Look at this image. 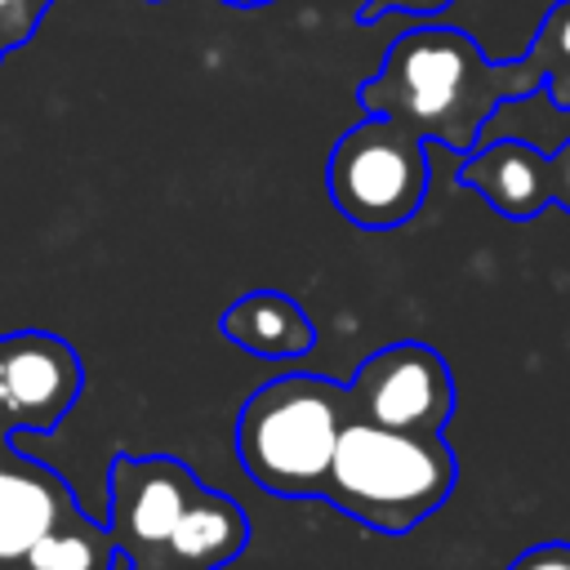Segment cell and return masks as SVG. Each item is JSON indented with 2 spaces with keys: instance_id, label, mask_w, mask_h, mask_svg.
<instances>
[{
  "instance_id": "cell-1",
  "label": "cell",
  "mask_w": 570,
  "mask_h": 570,
  "mask_svg": "<svg viewBox=\"0 0 570 570\" xmlns=\"http://www.w3.org/2000/svg\"><path fill=\"white\" fill-rule=\"evenodd\" d=\"M543 85L534 53L525 62H490L472 36L450 27H414L392 40L383 71L361 85L365 111L396 116L423 138L472 151L490 111L508 98H530Z\"/></svg>"
},
{
  "instance_id": "cell-2",
  "label": "cell",
  "mask_w": 570,
  "mask_h": 570,
  "mask_svg": "<svg viewBox=\"0 0 570 570\" xmlns=\"http://www.w3.org/2000/svg\"><path fill=\"white\" fill-rule=\"evenodd\" d=\"M454 481L459 454L445 432H401L347 419L321 499L379 534H405L454 494Z\"/></svg>"
},
{
  "instance_id": "cell-3",
  "label": "cell",
  "mask_w": 570,
  "mask_h": 570,
  "mask_svg": "<svg viewBox=\"0 0 570 570\" xmlns=\"http://www.w3.org/2000/svg\"><path fill=\"white\" fill-rule=\"evenodd\" d=\"M347 392L325 374H281L249 392L236 414V459L245 476L281 499H321Z\"/></svg>"
},
{
  "instance_id": "cell-4",
  "label": "cell",
  "mask_w": 570,
  "mask_h": 570,
  "mask_svg": "<svg viewBox=\"0 0 570 570\" xmlns=\"http://www.w3.org/2000/svg\"><path fill=\"white\" fill-rule=\"evenodd\" d=\"M325 187L334 209L365 232H387L410 223L428 196V151L423 134L396 116L370 111L352 125L325 165Z\"/></svg>"
},
{
  "instance_id": "cell-5",
  "label": "cell",
  "mask_w": 570,
  "mask_h": 570,
  "mask_svg": "<svg viewBox=\"0 0 570 570\" xmlns=\"http://www.w3.org/2000/svg\"><path fill=\"white\" fill-rule=\"evenodd\" d=\"M347 414L401 432H441L454 414V374L445 356L419 338H401L365 356L343 383Z\"/></svg>"
},
{
  "instance_id": "cell-6",
  "label": "cell",
  "mask_w": 570,
  "mask_h": 570,
  "mask_svg": "<svg viewBox=\"0 0 570 570\" xmlns=\"http://www.w3.org/2000/svg\"><path fill=\"white\" fill-rule=\"evenodd\" d=\"M205 485L174 454H116L107 468V534L134 566H151Z\"/></svg>"
},
{
  "instance_id": "cell-7",
  "label": "cell",
  "mask_w": 570,
  "mask_h": 570,
  "mask_svg": "<svg viewBox=\"0 0 570 570\" xmlns=\"http://www.w3.org/2000/svg\"><path fill=\"white\" fill-rule=\"evenodd\" d=\"M85 365L76 347L45 330L0 338V423L4 432H53L80 401Z\"/></svg>"
},
{
  "instance_id": "cell-8",
  "label": "cell",
  "mask_w": 570,
  "mask_h": 570,
  "mask_svg": "<svg viewBox=\"0 0 570 570\" xmlns=\"http://www.w3.org/2000/svg\"><path fill=\"white\" fill-rule=\"evenodd\" d=\"M76 508V494L67 481L36 463L31 454H18L13 445L4 450L0 463V561L18 566L36 539H45L58 521H67Z\"/></svg>"
},
{
  "instance_id": "cell-9",
  "label": "cell",
  "mask_w": 570,
  "mask_h": 570,
  "mask_svg": "<svg viewBox=\"0 0 570 570\" xmlns=\"http://www.w3.org/2000/svg\"><path fill=\"white\" fill-rule=\"evenodd\" d=\"M459 183L481 191L494 205V214H503L512 223H530L552 205L548 151H539L525 138H490L485 147H476L463 160Z\"/></svg>"
},
{
  "instance_id": "cell-10",
  "label": "cell",
  "mask_w": 570,
  "mask_h": 570,
  "mask_svg": "<svg viewBox=\"0 0 570 570\" xmlns=\"http://www.w3.org/2000/svg\"><path fill=\"white\" fill-rule=\"evenodd\" d=\"M218 334L258 361H294L316 347L307 307L281 289H249L218 316Z\"/></svg>"
},
{
  "instance_id": "cell-11",
  "label": "cell",
  "mask_w": 570,
  "mask_h": 570,
  "mask_svg": "<svg viewBox=\"0 0 570 570\" xmlns=\"http://www.w3.org/2000/svg\"><path fill=\"white\" fill-rule=\"evenodd\" d=\"M249 543V517L240 512L236 499L218 494V490H200L187 512L178 517V525L169 530L160 557L151 566H174V570H218L227 561H236Z\"/></svg>"
},
{
  "instance_id": "cell-12",
  "label": "cell",
  "mask_w": 570,
  "mask_h": 570,
  "mask_svg": "<svg viewBox=\"0 0 570 570\" xmlns=\"http://www.w3.org/2000/svg\"><path fill=\"white\" fill-rule=\"evenodd\" d=\"M111 557H116V543L107 525L89 521L85 512H71L45 539L31 543L18 570H111Z\"/></svg>"
},
{
  "instance_id": "cell-13",
  "label": "cell",
  "mask_w": 570,
  "mask_h": 570,
  "mask_svg": "<svg viewBox=\"0 0 570 570\" xmlns=\"http://www.w3.org/2000/svg\"><path fill=\"white\" fill-rule=\"evenodd\" d=\"M534 62H539V76H543V102H552L557 111H570V0H561L539 36H534Z\"/></svg>"
},
{
  "instance_id": "cell-14",
  "label": "cell",
  "mask_w": 570,
  "mask_h": 570,
  "mask_svg": "<svg viewBox=\"0 0 570 570\" xmlns=\"http://www.w3.org/2000/svg\"><path fill=\"white\" fill-rule=\"evenodd\" d=\"M450 0H365L361 4V22H374L383 13H414V18H432L441 13Z\"/></svg>"
},
{
  "instance_id": "cell-15",
  "label": "cell",
  "mask_w": 570,
  "mask_h": 570,
  "mask_svg": "<svg viewBox=\"0 0 570 570\" xmlns=\"http://www.w3.org/2000/svg\"><path fill=\"white\" fill-rule=\"evenodd\" d=\"M508 570H570V543H534Z\"/></svg>"
},
{
  "instance_id": "cell-16",
  "label": "cell",
  "mask_w": 570,
  "mask_h": 570,
  "mask_svg": "<svg viewBox=\"0 0 570 570\" xmlns=\"http://www.w3.org/2000/svg\"><path fill=\"white\" fill-rule=\"evenodd\" d=\"M548 165H552V200L561 209H570V138L557 142V151L548 156Z\"/></svg>"
},
{
  "instance_id": "cell-17",
  "label": "cell",
  "mask_w": 570,
  "mask_h": 570,
  "mask_svg": "<svg viewBox=\"0 0 570 570\" xmlns=\"http://www.w3.org/2000/svg\"><path fill=\"white\" fill-rule=\"evenodd\" d=\"M40 0H0V22H4V45L18 40L27 27H31V13H36Z\"/></svg>"
},
{
  "instance_id": "cell-18",
  "label": "cell",
  "mask_w": 570,
  "mask_h": 570,
  "mask_svg": "<svg viewBox=\"0 0 570 570\" xmlns=\"http://www.w3.org/2000/svg\"><path fill=\"white\" fill-rule=\"evenodd\" d=\"M129 570H174V566H129Z\"/></svg>"
},
{
  "instance_id": "cell-19",
  "label": "cell",
  "mask_w": 570,
  "mask_h": 570,
  "mask_svg": "<svg viewBox=\"0 0 570 570\" xmlns=\"http://www.w3.org/2000/svg\"><path fill=\"white\" fill-rule=\"evenodd\" d=\"M4 450H9V436H0V463H4Z\"/></svg>"
},
{
  "instance_id": "cell-20",
  "label": "cell",
  "mask_w": 570,
  "mask_h": 570,
  "mask_svg": "<svg viewBox=\"0 0 570 570\" xmlns=\"http://www.w3.org/2000/svg\"><path fill=\"white\" fill-rule=\"evenodd\" d=\"M227 4H267V0H227Z\"/></svg>"
},
{
  "instance_id": "cell-21",
  "label": "cell",
  "mask_w": 570,
  "mask_h": 570,
  "mask_svg": "<svg viewBox=\"0 0 570 570\" xmlns=\"http://www.w3.org/2000/svg\"><path fill=\"white\" fill-rule=\"evenodd\" d=\"M0 570H18V566H4V561H0Z\"/></svg>"
},
{
  "instance_id": "cell-22",
  "label": "cell",
  "mask_w": 570,
  "mask_h": 570,
  "mask_svg": "<svg viewBox=\"0 0 570 570\" xmlns=\"http://www.w3.org/2000/svg\"><path fill=\"white\" fill-rule=\"evenodd\" d=\"M0 436H9V432H4V423H0Z\"/></svg>"
}]
</instances>
